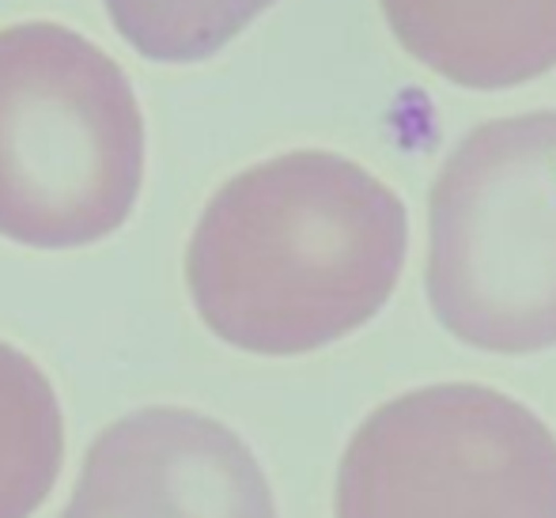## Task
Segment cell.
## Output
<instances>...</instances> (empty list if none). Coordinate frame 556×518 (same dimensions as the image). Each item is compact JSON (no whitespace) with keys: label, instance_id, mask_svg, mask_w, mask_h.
<instances>
[{"label":"cell","instance_id":"1","mask_svg":"<svg viewBox=\"0 0 556 518\" xmlns=\"http://www.w3.org/2000/svg\"><path fill=\"white\" fill-rule=\"evenodd\" d=\"M409 219L387 182L333 152L235 175L193 227L186 280L201 321L257 356H303L371 321L405 265Z\"/></svg>","mask_w":556,"mask_h":518},{"label":"cell","instance_id":"2","mask_svg":"<svg viewBox=\"0 0 556 518\" xmlns=\"http://www.w3.org/2000/svg\"><path fill=\"white\" fill-rule=\"evenodd\" d=\"M144 182V117L122 65L61 23L0 30V235L73 250L114 235Z\"/></svg>","mask_w":556,"mask_h":518},{"label":"cell","instance_id":"3","mask_svg":"<svg viewBox=\"0 0 556 518\" xmlns=\"http://www.w3.org/2000/svg\"><path fill=\"white\" fill-rule=\"evenodd\" d=\"M428 300L473 349L556 344V110L484 122L446 155L428 201Z\"/></svg>","mask_w":556,"mask_h":518},{"label":"cell","instance_id":"4","mask_svg":"<svg viewBox=\"0 0 556 518\" xmlns=\"http://www.w3.org/2000/svg\"><path fill=\"white\" fill-rule=\"evenodd\" d=\"M337 518H556V435L515 397L443 382L359 424Z\"/></svg>","mask_w":556,"mask_h":518},{"label":"cell","instance_id":"5","mask_svg":"<svg viewBox=\"0 0 556 518\" xmlns=\"http://www.w3.org/2000/svg\"><path fill=\"white\" fill-rule=\"evenodd\" d=\"M61 518H277L250 446L193 409H140L91 443Z\"/></svg>","mask_w":556,"mask_h":518},{"label":"cell","instance_id":"6","mask_svg":"<svg viewBox=\"0 0 556 518\" xmlns=\"http://www.w3.org/2000/svg\"><path fill=\"white\" fill-rule=\"evenodd\" d=\"M394 38L458 88H519L556 65V0H382Z\"/></svg>","mask_w":556,"mask_h":518},{"label":"cell","instance_id":"7","mask_svg":"<svg viewBox=\"0 0 556 518\" xmlns=\"http://www.w3.org/2000/svg\"><path fill=\"white\" fill-rule=\"evenodd\" d=\"M65 462V416L42 367L0 341V518H30Z\"/></svg>","mask_w":556,"mask_h":518},{"label":"cell","instance_id":"8","mask_svg":"<svg viewBox=\"0 0 556 518\" xmlns=\"http://www.w3.org/2000/svg\"><path fill=\"white\" fill-rule=\"evenodd\" d=\"M117 35L148 61H205L273 0H103Z\"/></svg>","mask_w":556,"mask_h":518}]
</instances>
